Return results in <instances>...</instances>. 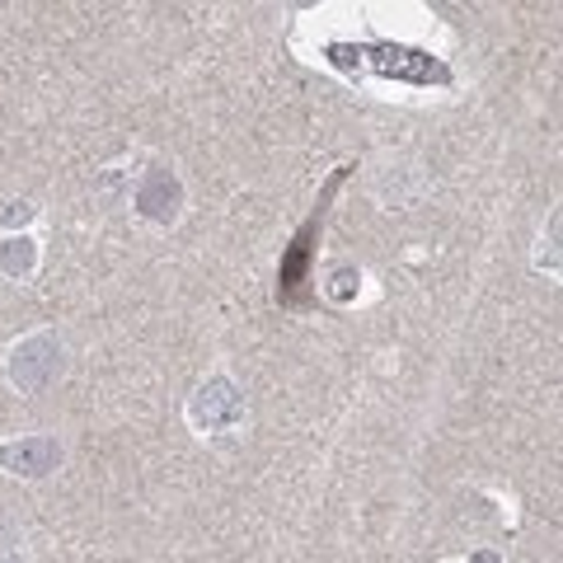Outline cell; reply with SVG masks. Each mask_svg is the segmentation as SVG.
<instances>
[{"mask_svg": "<svg viewBox=\"0 0 563 563\" xmlns=\"http://www.w3.org/2000/svg\"><path fill=\"white\" fill-rule=\"evenodd\" d=\"M62 372V343L47 339V333H33L29 343L14 347V362H10V376L20 390H43V385Z\"/></svg>", "mask_w": 563, "mask_h": 563, "instance_id": "obj_1", "label": "cell"}, {"mask_svg": "<svg viewBox=\"0 0 563 563\" xmlns=\"http://www.w3.org/2000/svg\"><path fill=\"white\" fill-rule=\"evenodd\" d=\"M136 207H141V217H151V221H174V217H179L184 184L174 179V169L155 165L146 179H141V188H136Z\"/></svg>", "mask_w": 563, "mask_h": 563, "instance_id": "obj_2", "label": "cell"}, {"mask_svg": "<svg viewBox=\"0 0 563 563\" xmlns=\"http://www.w3.org/2000/svg\"><path fill=\"white\" fill-rule=\"evenodd\" d=\"M240 413H244V399L235 395V385H231V380H211V385H202L198 404H192V418H198V428H207V432L235 428Z\"/></svg>", "mask_w": 563, "mask_h": 563, "instance_id": "obj_3", "label": "cell"}, {"mask_svg": "<svg viewBox=\"0 0 563 563\" xmlns=\"http://www.w3.org/2000/svg\"><path fill=\"white\" fill-rule=\"evenodd\" d=\"M62 461V446L52 437H24L0 451V465H10V474H24V479H38V474H52Z\"/></svg>", "mask_w": 563, "mask_h": 563, "instance_id": "obj_4", "label": "cell"}]
</instances>
